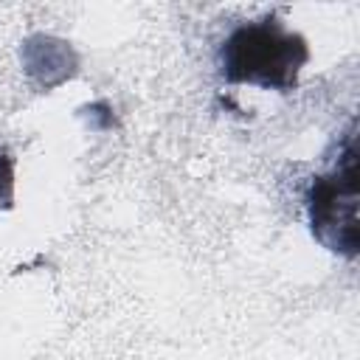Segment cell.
I'll return each instance as SVG.
<instances>
[{"label":"cell","instance_id":"cell-1","mask_svg":"<svg viewBox=\"0 0 360 360\" xmlns=\"http://www.w3.org/2000/svg\"><path fill=\"white\" fill-rule=\"evenodd\" d=\"M307 59V42L287 31L276 17H264L228 34L219 48V73L233 84H256L287 93L295 87Z\"/></svg>","mask_w":360,"mask_h":360},{"label":"cell","instance_id":"cell-2","mask_svg":"<svg viewBox=\"0 0 360 360\" xmlns=\"http://www.w3.org/2000/svg\"><path fill=\"white\" fill-rule=\"evenodd\" d=\"M309 222L318 242L329 250L357 253V149L354 135L346 138L343 158L332 172L315 177L309 188Z\"/></svg>","mask_w":360,"mask_h":360}]
</instances>
